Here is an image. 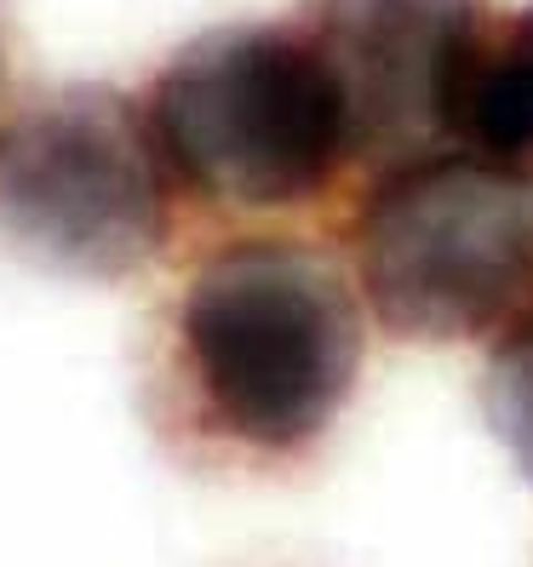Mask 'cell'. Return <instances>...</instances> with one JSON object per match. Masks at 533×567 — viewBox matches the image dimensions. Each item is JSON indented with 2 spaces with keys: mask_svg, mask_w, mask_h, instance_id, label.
<instances>
[{
  "mask_svg": "<svg viewBox=\"0 0 533 567\" xmlns=\"http://www.w3.org/2000/svg\"><path fill=\"white\" fill-rule=\"evenodd\" d=\"M178 367L224 442L293 458L327 436L356 384L361 310L316 247L229 241L178 305Z\"/></svg>",
  "mask_w": 533,
  "mask_h": 567,
  "instance_id": "1",
  "label": "cell"
},
{
  "mask_svg": "<svg viewBox=\"0 0 533 567\" xmlns=\"http://www.w3.org/2000/svg\"><path fill=\"white\" fill-rule=\"evenodd\" d=\"M144 115L166 173L218 207H305L361 161L345 86L305 23L195 35L155 75Z\"/></svg>",
  "mask_w": 533,
  "mask_h": 567,
  "instance_id": "2",
  "label": "cell"
},
{
  "mask_svg": "<svg viewBox=\"0 0 533 567\" xmlns=\"http://www.w3.org/2000/svg\"><path fill=\"white\" fill-rule=\"evenodd\" d=\"M350 252L390 339L505 332L533 310V161L430 150L385 166L356 207Z\"/></svg>",
  "mask_w": 533,
  "mask_h": 567,
  "instance_id": "3",
  "label": "cell"
},
{
  "mask_svg": "<svg viewBox=\"0 0 533 567\" xmlns=\"http://www.w3.org/2000/svg\"><path fill=\"white\" fill-rule=\"evenodd\" d=\"M173 173L115 86H58L0 115V241L70 276L121 281L166 247Z\"/></svg>",
  "mask_w": 533,
  "mask_h": 567,
  "instance_id": "4",
  "label": "cell"
},
{
  "mask_svg": "<svg viewBox=\"0 0 533 567\" xmlns=\"http://www.w3.org/2000/svg\"><path fill=\"white\" fill-rule=\"evenodd\" d=\"M488 0H310L305 23L356 121V150L379 173L453 150V110L493 35Z\"/></svg>",
  "mask_w": 533,
  "mask_h": 567,
  "instance_id": "5",
  "label": "cell"
},
{
  "mask_svg": "<svg viewBox=\"0 0 533 567\" xmlns=\"http://www.w3.org/2000/svg\"><path fill=\"white\" fill-rule=\"evenodd\" d=\"M482 408H488L493 436L511 447L522 476L533 482V310L499 332V344L488 355V379H482Z\"/></svg>",
  "mask_w": 533,
  "mask_h": 567,
  "instance_id": "6",
  "label": "cell"
}]
</instances>
